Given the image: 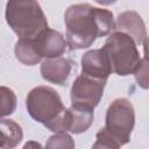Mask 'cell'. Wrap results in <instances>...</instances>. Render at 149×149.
Masks as SVG:
<instances>
[{"label":"cell","instance_id":"5","mask_svg":"<svg viewBox=\"0 0 149 149\" xmlns=\"http://www.w3.org/2000/svg\"><path fill=\"white\" fill-rule=\"evenodd\" d=\"M108 35L101 49L108 57L112 72L122 77L134 73L142 59L135 41L119 30Z\"/></svg>","mask_w":149,"mask_h":149},{"label":"cell","instance_id":"12","mask_svg":"<svg viewBox=\"0 0 149 149\" xmlns=\"http://www.w3.org/2000/svg\"><path fill=\"white\" fill-rule=\"evenodd\" d=\"M23 139L21 126L10 119H0V148H15Z\"/></svg>","mask_w":149,"mask_h":149},{"label":"cell","instance_id":"11","mask_svg":"<svg viewBox=\"0 0 149 149\" xmlns=\"http://www.w3.org/2000/svg\"><path fill=\"white\" fill-rule=\"evenodd\" d=\"M70 113V129L72 134H81L85 133L92 125L94 119V109L72 105L69 107Z\"/></svg>","mask_w":149,"mask_h":149},{"label":"cell","instance_id":"9","mask_svg":"<svg viewBox=\"0 0 149 149\" xmlns=\"http://www.w3.org/2000/svg\"><path fill=\"white\" fill-rule=\"evenodd\" d=\"M73 66V62L69 58L58 56L52 58H45L42 62L40 72L44 80L57 84V85H65L71 70Z\"/></svg>","mask_w":149,"mask_h":149},{"label":"cell","instance_id":"13","mask_svg":"<svg viewBox=\"0 0 149 149\" xmlns=\"http://www.w3.org/2000/svg\"><path fill=\"white\" fill-rule=\"evenodd\" d=\"M14 54L19 62L28 66L36 65L42 59L35 50L33 38H19L14 47Z\"/></svg>","mask_w":149,"mask_h":149},{"label":"cell","instance_id":"18","mask_svg":"<svg viewBox=\"0 0 149 149\" xmlns=\"http://www.w3.org/2000/svg\"><path fill=\"white\" fill-rule=\"evenodd\" d=\"M29 147H41V144L37 142H28L23 146V148H29Z\"/></svg>","mask_w":149,"mask_h":149},{"label":"cell","instance_id":"8","mask_svg":"<svg viewBox=\"0 0 149 149\" xmlns=\"http://www.w3.org/2000/svg\"><path fill=\"white\" fill-rule=\"evenodd\" d=\"M81 73L98 78L108 79L112 68L107 55L102 49H92L81 56Z\"/></svg>","mask_w":149,"mask_h":149},{"label":"cell","instance_id":"15","mask_svg":"<svg viewBox=\"0 0 149 149\" xmlns=\"http://www.w3.org/2000/svg\"><path fill=\"white\" fill-rule=\"evenodd\" d=\"M47 148H74V142L71 137V135L68 134V132H61L55 133L51 135L45 143Z\"/></svg>","mask_w":149,"mask_h":149},{"label":"cell","instance_id":"14","mask_svg":"<svg viewBox=\"0 0 149 149\" xmlns=\"http://www.w3.org/2000/svg\"><path fill=\"white\" fill-rule=\"evenodd\" d=\"M16 104L15 92L7 86H0V119L13 114L16 109Z\"/></svg>","mask_w":149,"mask_h":149},{"label":"cell","instance_id":"4","mask_svg":"<svg viewBox=\"0 0 149 149\" xmlns=\"http://www.w3.org/2000/svg\"><path fill=\"white\" fill-rule=\"evenodd\" d=\"M5 19L19 38H33L49 27L37 0H8Z\"/></svg>","mask_w":149,"mask_h":149},{"label":"cell","instance_id":"3","mask_svg":"<svg viewBox=\"0 0 149 149\" xmlns=\"http://www.w3.org/2000/svg\"><path fill=\"white\" fill-rule=\"evenodd\" d=\"M135 125V109L126 98H118L111 102L106 111L105 127L95 134L93 148L118 149L130 140Z\"/></svg>","mask_w":149,"mask_h":149},{"label":"cell","instance_id":"7","mask_svg":"<svg viewBox=\"0 0 149 149\" xmlns=\"http://www.w3.org/2000/svg\"><path fill=\"white\" fill-rule=\"evenodd\" d=\"M33 43L36 52L41 58H52L62 56L68 48L64 36L49 27L41 31L37 36L33 37Z\"/></svg>","mask_w":149,"mask_h":149},{"label":"cell","instance_id":"2","mask_svg":"<svg viewBox=\"0 0 149 149\" xmlns=\"http://www.w3.org/2000/svg\"><path fill=\"white\" fill-rule=\"evenodd\" d=\"M28 114L54 133L69 132L70 113L58 92L45 85L36 86L26 97Z\"/></svg>","mask_w":149,"mask_h":149},{"label":"cell","instance_id":"6","mask_svg":"<svg viewBox=\"0 0 149 149\" xmlns=\"http://www.w3.org/2000/svg\"><path fill=\"white\" fill-rule=\"evenodd\" d=\"M106 83H107L106 79H98L80 73L74 79L71 86V91H70L71 104L94 109L99 105L104 95Z\"/></svg>","mask_w":149,"mask_h":149},{"label":"cell","instance_id":"16","mask_svg":"<svg viewBox=\"0 0 149 149\" xmlns=\"http://www.w3.org/2000/svg\"><path fill=\"white\" fill-rule=\"evenodd\" d=\"M134 74H135V79H136L139 86L147 90L148 88V62H147L146 56L141 59V63H140L139 68L136 69V71L134 72Z\"/></svg>","mask_w":149,"mask_h":149},{"label":"cell","instance_id":"1","mask_svg":"<svg viewBox=\"0 0 149 149\" xmlns=\"http://www.w3.org/2000/svg\"><path fill=\"white\" fill-rule=\"evenodd\" d=\"M114 21V15L108 9L88 3L71 5L64 13L68 47L72 50L91 47L97 37L112 33Z\"/></svg>","mask_w":149,"mask_h":149},{"label":"cell","instance_id":"17","mask_svg":"<svg viewBox=\"0 0 149 149\" xmlns=\"http://www.w3.org/2000/svg\"><path fill=\"white\" fill-rule=\"evenodd\" d=\"M94 1L100 3V5H102V6H109V5L115 3L118 0H94Z\"/></svg>","mask_w":149,"mask_h":149},{"label":"cell","instance_id":"10","mask_svg":"<svg viewBox=\"0 0 149 149\" xmlns=\"http://www.w3.org/2000/svg\"><path fill=\"white\" fill-rule=\"evenodd\" d=\"M114 29L129 35L136 44H143L147 41V28L141 15L134 10L121 13L114 21Z\"/></svg>","mask_w":149,"mask_h":149}]
</instances>
